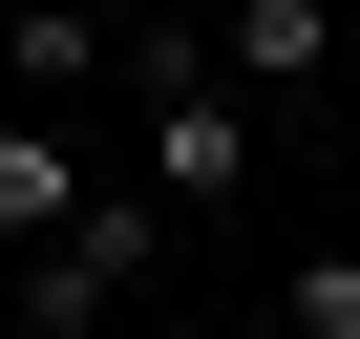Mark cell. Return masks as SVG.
Listing matches in <instances>:
<instances>
[{
  "instance_id": "1",
  "label": "cell",
  "mask_w": 360,
  "mask_h": 339,
  "mask_svg": "<svg viewBox=\"0 0 360 339\" xmlns=\"http://www.w3.org/2000/svg\"><path fill=\"white\" fill-rule=\"evenodd\" d=\"M127 170L169 191V234H212L255 170H276V148H255V85H233V64H191V22L148 43V148H127Z\"/></svg>"
},
{
  "instance_id": "2",
  "label": "cell",
  "mask_w": 360,
  "mask_h": 339,
  "mask_svg": "<svg viewBox=\"0 0 360 339\" xmlns=\"http://www.w3.org/2000/svg\"><path fill=\"white\" fill-rule=\"evenodd\" d=\"M148 255H169V191H148V170H127V191H85V212L22 255V339H106Z\"/></svg>"
},
{
  "instance_id": "3",
  "label": "cell",
  "mask_w": 360,
  "mask_h": 339,
  "mask_svg": "<svg viewBox=\"0 0 360 339\" xmlns=\"http://www.w3.org/2000/svg\"><path fill=\"white\" fill-rule=\"evenodd\" d=\"M64 212H85V148H64V106H0V276H22Z\"/></svg>"
},
{
  "instance_id": "4",
  "label": "cell",
  "mask_w": 360,
  "mask_h": 339,
  "mask_svg": "<svg viewBox=\"0 0 360 339\" xmlns=\"http://www.w3.org/2000/svg\"><path fill=\"white\" fill-rule=\"evenodd\" d=\"M212 64L276 106V85H339V0H212Z\"/></svg>"
},
{
  "instance_id": "5",
  "label": "cell",
  "mask_w": 360,
  "mask_h": 339,
  "mask_svg": "<svg viewBox=\"0 0 360 339\" xmlns=\"http://www.w3.org/2000/svg\"><path fill=\"white\" fill-rule=\"evenodd\" d=\"M106 85V22L85 0H0V106H85Z\"/></svg>"
},
{
  "instance_id": "6",
  "label": "cell",
  "mask_w": 360,
  "mask_h": 339,
  "mask_svg": "<svg viewBox=\"0 0 360 339\" xmlns=\"http://www.w3.org/2000/svg\"><path fill=\"white\" fill-rule=\"evenodd\" d=\"M276 339H360V234H318V255L276 276Z\"/></svg>"
},
{
  "instance_id": "7",
  "label": "cell",
  "mask_w": 360,
  "mask_h": 339,
  "mask_svg": "<svg viewBox=\"0 0 360 339\" xmlns=\"http://www.w3.org/2000/svg\"><path fill=\"white\" fill-rule=\"evenodd\" d=\"M339 85H360V22H339Z\"/></svg>"
},
{
  "instance_id": "8",
  "label": "cell",
  "mask_w": 360,
  "mask_h": 339,
  "mask_svg": "<svg viewBox=\"0 0 360 339\" xmlns=\"http://www.w3.org/2000/svg\"><path fill=\"white\" fill-rule=\"evenodd\" d=\"M191 22H212V0H191Z\"/></svg>"
}]
</instances>
